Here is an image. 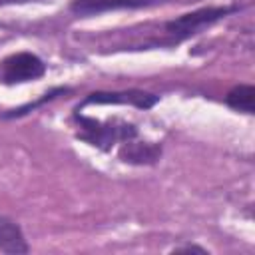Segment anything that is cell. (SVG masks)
Segmentation results:
<instances>
[{
	"label": "cell",
	"instance_id": "30bf717a",
	"mask_svg": "<svg viewBox=\"0 0 255 255\" xmlns=\"http://www.w3.org/2000/svg\"><path fill=\"white\" fill-rule=\"evenodd\" d=\"M171 253H201V255H209V249L203 247V245H197V243H181V245H175L171 249Z\"/></svg>",
	"mask_w": 255,
	"mask_h": 255
},
{
	"label": "cell",
	"instance_id": "5b68a950",
	"mask_svg": "<svg viewBox=\"0 0 255 255\" xmlns=\"http://www.w3.org/2000/svg\"><path fill=\"white\" fill-rule=\"evenodd\" d=\"M161 2H165V0H72L68 8L78 18H90V16L116 12V10L151 8V6H157Z\"/></svg>",
	"mask_w": 255,
	"mask_h": 255
},
{
	"label": "cell",
	"instance_id": "9c48e42d",
	"mask_svg": "<svg viewBox=\"0 0 255 255\" xmlns=\"http://www.w3.org/2000/svg\"><path fill=\"white\" fill-rule=\"evenodd\" d=\"M223 102L227 108H231L235 112L253 116L255 114V86L253 84H235L233 88L227 90Z\"/></svg>",
	"mask_w": 255,
	"mask_h": 255
},
{
	"label": "cell",
	"instance_id": "8992f818",
	"mask_svg": "<svg viewBox=\"0 0 255 255\" xmlns=\"http://www.w3.org/2000/svg\"><path fill=\"white\" fill-rule=\"evenodd\" d=\"M163 155V145L159 141H145V139H129L120 143L118 159L128 165H155Z\"/></svg>",
	"mask_w": 255,
	"mask_h": 255
},
{
	"label": "cell",
	"instance_id": "3957f363",
	"mask_svg": "<svg viewBox=\"0 0 255 255\" xmlns=\"http://www.w3.org/2000/svg\"><path fill=\"white\" fill-rule=\"evenodd\" d=\"M48 72V64L34 52L20 50L8 54L0 60V84L2 86H18L44 78Z\"/></svg>",
	"mask_w": 255,
	"mask_h": 255
},
{
	"label": "cell",
	"instance_id": "8fae6325",
	"mask_svg": "<svg viewBox=\"0 0 255 255\" xmlns=\"http://www.w3.org/2000/svg\"><path fill=\"white\" fill-rule=\"evenodd\" d=\"M26 2H46V0H0V6H6V4H26Z\"/></svg>",
	"mask_w": 255,
	"mask_h": 255
},
{
	"label": "cell",
	"instance_id": "52a82bcc",
	"mask_svg": "<svg viewBox=\"0 0 255 255\" xmlns=\"http://www.w3.org/2000/svg\"><path fill=\"white\" fill-rule=\"evenodd\" d=\"M0 251L6 255L30 253V245L26 241L22 225L8 215H0Z\"/></svg>",
	"mask_w": 255,
	"mask_h": 255
},
{
	"label": "cell",
	"instance_id": "7a4b0ae2",
	"mask_svg": "<svg viewBox=\"0 0 255 255\" xmlns=\"http://www.w3.org/2000/svg\"><path fill=\"white\" fill-rule=\"evenodd\" d=\"M72 122H74L76 139H80L104 153H110L116 145H120L124 141L139 137V128L122 118L98 120V118L86 116L80 110H72Z\"/></svg>",
	"mask_w": 255,
	"mask_h": 255
},
{
	"label": "cell",
	"instance_id": "277c9868",
	"mask_svg": "<svg viewBox=\"0 0 255 255\" xmlns=\"http://www.w3.org/2000/svg\"><path fill=\"white\" fill-rule=\"evenodd\" d=\"M159 104V96L139 88L129 90H96L84 96V100L74 110H84L88 106H131L137 110H151Z\"/></svg>",
	"mask_w": 255,
	"mask_h": 255
},
{
	"label": "cell",
	"instance_id": "6da1fadb",
	"mask_svg": "<svg viewBox=\"0 0 255 255\" xmlns=\"http://www.w3.org/2000/svg\"><path fill=\"white\" fill-rule=\"evenodd\" d=\"M243 6L239 4H223V6H201L191 12L179 14L171 20H165L161 24V32L153 38H149L141 50H153V48H173L197 34H201L205 28L213 26L215 22L239 12Z\"/></svg>",
	"mask_w": 255,
	"mask_h": 255
},
{
	"label": "cell",
	"instance_id": "ba28073f",
	"mask_svg": "<svg viewBox=\"0 0 255 255\" xmlns=\"http://www.w3.org/2000/svg\"><path fill=\"white\" fill-rule=\"evenodd\" d=\"M72 86H54V88H50V90H46L44 94H40L36 100H30V102H26V104H22V106H18V108H12V110H6V112H2V120H20V118H26V116H30L32 112H36V110H40V108H44L46 104H50V102H54L56 98H60V96H66V94H72Z\"/></svg>",
	"mask_w": 255,
	"mask_h": 255
}]
</instances>
